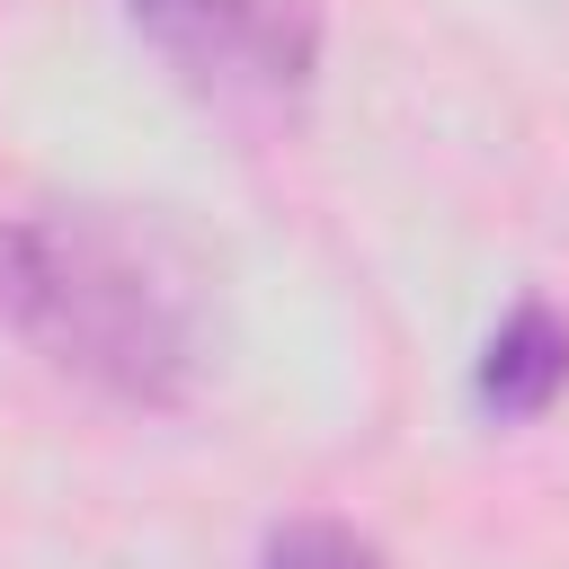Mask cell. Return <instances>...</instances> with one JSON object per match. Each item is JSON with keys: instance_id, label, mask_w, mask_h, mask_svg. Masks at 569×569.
Here are the masks:
<instances>
[{"instance_id": "cell-1", "label": "cell", "mask_w": 569, "mask_h": 569, "mask_svg": "<svg viewBox=\"0 0 569 569\" xmlns=\"http://www.w3.org/2000/svg\"><path fill=\"white\" fill-rule=\"evenodd\" d=\"M0 329L124 409H187L213 356L204 267L124 204L0 213Z\"/></svg>"}, {"instance_id": "cell-2", "label": "cell", "mask_w": 569, "mask_h": 569, "mask_svg": "<svg viewBox=\"0 0 569 569\" xmlns=\"http://www.w3.org/2000/svg\"><path fill=\"white\" fill-rule=\"evenodd\" d=\"M133 36L231 116H293L320 80V0H124Z\"/></svg>"}, {"instance_id": "cell-3", "label": "cell", "mask_w": 569, "mask_h": 569, "mask_svg": "<svg viewBox=\"0 0 569 569\" xmlns=\"http://www.w3.org/2000/svg\"><path fill=\"white\" fill-rule=\"evenodd\" d=\"M560 391H569V311L542 302V293H525V302L489 329L480 373H471V400H480L489 418L525 427V418H551Z\"/></svg>"}, {"instance_id": "cell-4", "label": "cell", "mask_w": 569, "mask_h": 569, "mask_svg": "<svg viewBox=\"0 0 569 569\" xmlns=\"http://www.w3.org/2000/svg\"><path fill=\"white\" fill-rule=\"evenodd\" d=\"M258 569H391V551H382L373 533L338 525V516H293V525L267 533Z\"/></svg>"}]
</instances>
